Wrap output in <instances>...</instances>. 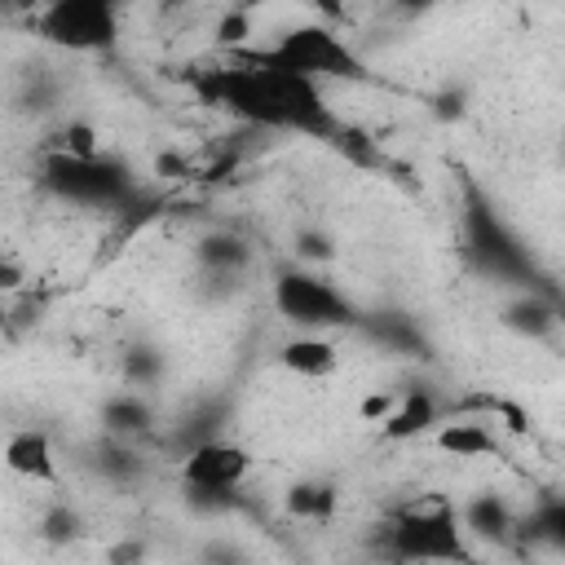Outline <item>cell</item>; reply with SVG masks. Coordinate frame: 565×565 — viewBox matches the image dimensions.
Listing matches in <instances>:
<instances>
[{
	"mask_svg": "<svg viewBox=\"0 0 565 565\" xmlns=\"http://www.w3.org/2000/svg\"><path fill=\"white\" fill-rule=\"evenodd\" d=\"M282 508H287V516H296V521L327 525V521L335 516V508H340V494H335L331 481H296V486H287Z\"/></svg>",
	"mask_w": 565,
	"mask_h": 565,
	"instance_id": "7c38bea8",
	"label": "cell"
},
{
	"mask_svg": "<svg viewBox=\"0 0 565 565\" xmlns=\"http://www.w3.org/2000/svg\"><path fill=\"white\" fill-rule=\"evenodd\" d=\"M154 172H159V177H185V172H190V163H185L181 154H172V150H168V154H159V159H154Z\"/></svg>",
	"mask_w": 565,
	"mask_h": 565,
	"instance_id": "603a6c76",
	"label": "cell"
},
{
	"mask_svg": "<svg viewBox=\"0 0 565 565\" xmlns=\"http://www.w3.org/2000/svg\"><path fill=\"white\" fill-rule=\"evenodd\" d=\"M503 322H508L512 331H521V335H547V331L556 327V309H552L547 300L530 296V300H516V305H508Z\"/></svg>",
	"mask_w": 565,
	"mask_h": 565,
	"instance_id": "2e32d148",
	"label": "cell"
},
{
	"mask_svg": "<svg viewBox=\"0 0 565 565\" xmlns=\"http://www.w3.org/2000/svg\"><path fill=\"white\" fill-rule=\"evenodd\" d=\"M433 446L441 455H455V459H499V437L486 428V419H446L437 433H433Z\"/></svg>",
	"mask_w": 565,
	"mask_h": 565,
	"instance_id": "30bf717a",
	"label": "cell"
},
{
	"mask_svg": "<svg viewBox=\"0 0 565 565\" xmlns=\"http://www.w3.org/2000/svg\"><path fill=\"white\" fill-rule=\"evenodd\" d=\"M459 525H463V534H481V539H503V534H508V525H512V516H508L503 499H494V494H477V499H472V503L463 508Z\"/></svg>",
	"mask_w": 565,
	"mask_h": 565,
	"instance_id": "4fadbf2b",
	"label": "cell"
},
{
	"mask_svg": "<svg viewBox=\"0 0 565 565\" xmlns=\"http://www.w3.org/2000/svg\"><path fill=\"white\" fill-rule=\"evenodd\" d=\"M238 62H256V66H274V71H291V75H305V79H362L366 66L362 57L353 53V44L322 26V22H300L291 31H282L269 49L260 53H238Z\"/></svg>",
	"mask_w": 565,
	"mask_h": 565,
	"instance_id": "3957f363",
	"label": "cell"
},
{
	"mask_svg": "<svg viewBox=\"0 0 565 565\" xmlns=\"http://www.w3.org/2000/svg\"><path fill=\"white\" fill-rule=\"evenodd\" d=\"M194 88L203 102L225 106L243 115L247 124L260 128H287V132H309L322 141H335L340 119L331 115L322 88L305 75L256 66V62H234V66H212L194 75Z\"/></svg>",
	"mask_w": 565,
	"mask_h": 565,
	"instance_id": "6da1fadb",
	"label": "cell"
},
{
	"mask_svg": "<svg viewBox=\"0 0 565 565\" xmlns=\"http://www.w3.org/2000/svg\"><path fill=\"white\" fill-rule=\"evenodd\" d=\"M300 256L305 260H331V243L322 234H300Z\"/></svg>",
	"mask_w": 565,
	"mask_h": 565,
	"instance_id": "7402d4cb",
	"label": "cell"
},
{
	"mask_svg": "<svg viewBox=\"0 0 565 565\" xmlns=\"http://www.w3.org/2000/svg\"><path fill=\"white\" fill-rule=\"evenodd\" d=\"M274 305L296 327H344V322L358 318L353 300L335 282H327L318 274H305V269H287L274 282Z\"/></svg>",
	"mask_w": 565,
	"mask_h": 565,
	"instance_id": "5b68a950",
	"label": "cell"
},
{
	"mask_svg": "<svg viewBox=\"0 0 565 565\" xmlns=\"http://www.w3.org/2000/svg\"><path fill=\"white\" fill-rule=\"evenodd\" d=\"M44 185L57 194V199H71V203H119L132 181H128V168L115 163V159H62V154H49L44 159Z\"/></svg>",
	"mask_w": 565,
	"mask_h": 565,
	"instance_id": "8992f818",
	"label": "cell"
},
{
	"mask_svg": "<svg viewBox=\"0 0 565 565\" xmlns=\"http://www.w3.org/2000/svg\"><path fill=\"white\" fill-rule=\"evenodd\" d=\"M106 561L110 565H146V543L141 539H124V543H115L106 552Z\"/></svg>",
	"mask_w": 565,
	"mask_h": 565,
	"instance_id": "44dd1931",
	"label": "cell"
},
{
	"mask_svg": "<svg viewBox=\"0 0 565 565\" xmlns=\"http://www.w3.org/2000/svg\"><path fill=\"white\" fill-rule=\"evenodd\" d=\"M433 424H441V406L428 388H411V393H397V406L388 411V419L380 424V433L388 441H411L419 433H428Z\"/></svg>",
	"mask_w": 565,
	"mask_h": 565,
	"instance_id": "9c48e42d",
	"label": "cell"
},
{
	"mask_svg": "<svg viewBox=\"0 0 565 565\" xmlns=\"http://www.w3.org/2000/svg\"><path fill=\"white\" fill-rule=\"evenodd\" d=\"M252 472V450L234 446V441H199L185 459H181V481L194 494H212V499H230Z\"/></svg>",
	"mask_w": 565,
	"mask_h": 565,
	"instance_id": "52a82bcc",
	"label": "cell"
},
{
	"mask_svg": "<svg viewBox=\"0 0 565 565\" xmlns=\"http://www.w3.org/2000/svg\"><path fill=\"white\" fill-rule=\"evenodd\" d=\"M247 243L243 238H234V234H212V238H203V247H199V260L207 265V269H243L247 265Z\"/></svg>",
	"mask_w": 565,
	"mask_h": 565,
	"instance_id": "e0dca14e",
	"label": "cell"
},
{
	"mask_svg": "<svg viewBox=\"0 0 565 565\" xmlns=\"http://www.w3.org/2000/svg\"><path fill=\"white\" fill-rule=\"evenodd\" d=\"M0 463L13 477L35 481V486H57L62 481V463H57L53 437L44 428H18V433H9L4 446H0Z\"/></svg>",
	"mask_w": 565,
	"mask_h": 565,
	"instance_id": "ba28073f",
	"label": "cell"
},
{
	"mask_svg": "<svg viewBox=\"0 0 565 565\" xmlns=\"http://www.w3.org/2000/svg\"><path fill=\"white\" fill-rule=\"evenodd\" d=\"M49 154L79 159V163L102 159V132H97L88 119H71V124H62V128H57V137H53V146H49Z\"/></svg>",
	"mask_w": 565,
	"mask_h": 565,
	"instance_id": "5bb4252c",
	"label": "cell"
},
{
	"mask_svg": "<svg viewBox=\"0 0 565 565\" xmlns=\"http://www.w3.org/2000/svg\"><path fill=\"white\" fill-rule=\"evenodd\" d=\"M388 552L406 565H468L472 561L459 512L441 494H424L397 508L388 525Z\"/></svg>",
	"mask_w": 565,
	"mask_h": 565,
	"instance_id": "7a4b0ae2",
	"label": "cell"
},
{
	"mask_svg": "<svg viewBox=\"0 0 565 565\" xmlns=\"http://www.w3.org/2000/svg\"><path fill=\"white\" fill-rule=\"evenodd\" d=\"M278 362H282V371H291L300 380H327L340 366V349L327 335H296L278 349Z\"/></svg>",
	"mask_w": 565,
	"mask_h": 565,
	"instance_id": "8fae6325",
	"label": "cell"
},
{
	"mask_svg": "<svg viewBox=\"0 0 565 565\" xmlns=\"http://www.w3.org/2000/svg\"><path fill=\"white\" fill-rule=\"evenodd\" d=\"M102 415H106V428H110L115 437H137V433L150 428V406H146L137 393H119V397H110Z\"/></svg>",
	"mask_w": 565,
	"mask_h": 565,
	"instance_id": "9a60e30c",
	"label": "cell"
},
{
	"mask_svg": "<svg viewBox=\"0 0 565 565\" xmlns=\"http://www.w3.org/2000/svg\"><path fill=\"white\" fill-rule=\"evenodd\" d=\"M35 35L57 44V49H71V53H97V49H110L115 35H119V9L106 4V0H53L44 9H35L31 18Z\"/></svg>",
	"mask_w": 565,
	"mask_h": 565,
	"instance_id": "277c9868",
	"label": "cell"
},
{
	"mask_svg": "<svg viewBox=\"0 0 565 565\" xmlns=\"http://www.w3.org/2000/svg\"><path fill=\"white\" fill-rule=\"evenodd\" d=\"M40 530H44V539H49V543H71V539L79 534V516H75L66 503H57V508H49V512H44Z\"/></svg>",
	"mask_w": 565,
	"mask_h": 565,
	"instance_id": "d6986e66",
	"label": "cell"
},
{
	"mask_svg": "<svg viewBox=\"0 0 565 565\" xmlns=\"http://www.w3.org/2000/svg\"><path fill=\"white\" fill-rule=\"evenodd\" d=\"M393 406H397V393H393V388H380V393H366V397L358 402V415H362L366 424H384Z\"/></svg>",
	"mask_w": 565,
	"mask_h": 565,
	"instance_id": "ffe728a7",
	"label": "cell"
},
{
	"mask_svg": "<svg viewBox=\"0 0 565 565\" xmlns=\"http://www.w3.org/2000/svg\"><path fill=\"white\" fill-rule=\"evenodd\" d=\"M247 35H252V13L247 9H225L216 18V44L221 49H238Z\"/></svg>",
	"mask_w": 565,
	"mask_h": 565,
	"instance_id": "ac0fdd59",
	"label": "cell"
}]
</instances>
